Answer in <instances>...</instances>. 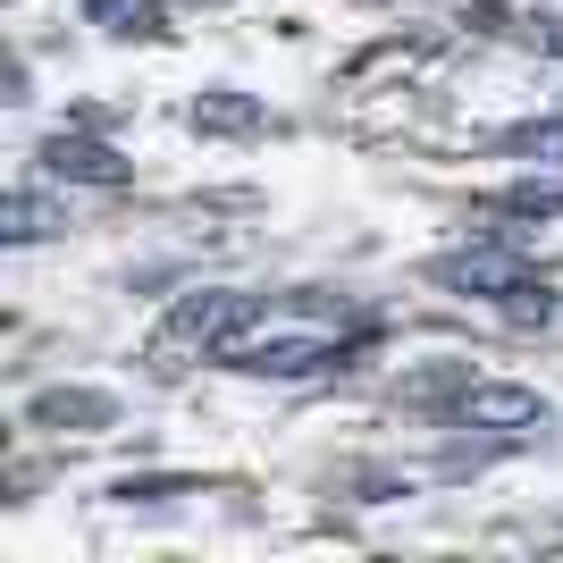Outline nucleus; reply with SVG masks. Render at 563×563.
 I'll list each match as a JSON object with an SVG mask.
<instances>
[{
    "instance_id": "ddd939ff",
    "label": "nucleus",
    "mask_w": 563,
    "mask_h": 563,
    "mask_svg": "<svg viewBox=\"0 0 563 563\" xmlns=\"http://www.w3.org/2000/svg\"><path fill=\"white\" fill-rule=\"evenodd\" d=\"M505 152H530V161H563V118H547V126H514V135H505Z\"/></svg>"
},
{
    "instance_id": "7ed1b4c3",
    "label": "nucleus",
    "mask_w": 563,
    "mask_h": 563,
    "mask_svg": "<svg viewBox=\"0 0 563 563\" xmlns=\"http://www.w3.org/2000/svg\"><path fill=\"white\" fill-rule=\"evenodd\" d=\"M555 421L539 387H514V378H479L463 404H454V429H488V438H539Z\"/></svg>"
},
{
    "instance_id": "1a4fd4ad",
    "label": "nucleus",
    "mask_w": 563,
    "mask_h": 563,
    "mask_svg": "<svg viewBox=\"0 0 563 563\" xmlns=\"http://www.w3.org/2000/svg\"><path fill=\"white\" fill-rule=\"evenodd\" d=\"M496 311H505L514 329H547V320H555V286H547L539 269H530L521 286H505V295H496Z\"/></svg>"
},
{
    "instance_id": "0eeeda50",
    "label": "nucleus",
    "mask_w": 563,
    "mask_h": 563,
    "mask_svg": "<svg viewBox=\"0 0 563 563\" xmlns=\"http://www.w3.org/2000/svg\"><path fill=\"white\" fill-rule=\"evenodd\" d=\"M269 126V110H261L253 93H194V135H219V143H244V135H261Z\"/></svg>"
},
{
    "instance_id": "f257e3e1",
    "label": "nucleus",
    "mask_w": 563,
    "mask_h": 563,
    "mask_svg": "<svg viewBox=\"0 0 563 563\" xmlns=\"http://www.w3.org/2000/svg\"><path fill=\"white\" fill-rule=\"evenodd\" d=\"M253 311H261V303L244 295V286H202V295H177V311H168L161 329H152L143 362H152L161 378H177V371L194 362V353H219V345H228V336L244 329Z\"/></svg>"
},
{
    "instance_id": "39448f33",
    "label": "nucleus",
    "mask_w": 563,
    "mask_h": 563,
    "mask_svg": "<svg viewBox=\"0 0 563 563\" xmlns=\"http://www.w3.org/2000/svg\"><path fill=\"white\" fill-rule=\"evenodd\" d=\"M43 168L59 177V186H126V177H135V168L118 161L110 143H93V135H68V126H59V135L43 143Z\"/></svg>"
},
{
    "instance_id": "20e7f679",
    "label": "nucleus",
    "mask_w": 563,
    "mask_h": 563,
    "mask_svg": "<svg viewBox=\"0 0 563 563\" xmlns=\"http://www.w3.org/2000/svg\"><path fill=\"white\" fill-rule=\"evenodd\" d=\"M429 278L454 286V295H479V303H496V295H505V286H521L530 269H521V253H505V244H471V253H446Z\"/></svg>"
},
{
    "instance_id": "2eb2a0df",
    "label": "nucleus",
    "mask_w": 563,
    "mask_h": 563,
    "mask_svg": "<svg viewBox=\"0 0 563 563\" xmlns=\"http://www.w3.org/2000/svg\"><path fill=\"white\" fill-rule=\"evenodd\" d=\"M539 43H547V51L563 59V18H539Z\"/></svg>"
},
{
    "instance_id": "9b49d317",
    "label": "nucleus",
    "mask_w": 563,
    "mask_h": 563,
    "mask_svg": "<svg viewBox=\"0 0 563 563\" xmlns=\"http://www.w3.org/2000/svg\"><path fill=\"white\" fill-rule=\"evenodd\" d=\"M496 211H505V219H555V211H563V186H547V177L505 186V194H496Z\"/></svg>"
},
{
    "instance_id": "423d86ee",
    "label": "nucleus",
    "mask_w": 563,
    "mask_h": 563,
    "mask_svg": "<svg viewBox=\"0 0 563 563\" xmlns=\"http://www.w3.org/2000/svg\"><path fill=\"white\" fill-rule=\"evenodd\" d=\"M25 421L34 429H110L118 396H101V387H43V396L25 404Z\"/></svg>"
},
{
    "instance_id": "f03ea898",
    "label": "nucleus",
    "mask_w": 563,
    "mask_h": 563,
    "mask_svg": "<svg viewBox=\"0 0 563 563\" xmlns=\"http://www.w3.org/2000/svg\"><path fill=\"white\" fill-rule=\"evenodd\" d=\"M228 371H253V378H320V371H345V345L320 329H278V320H244V329L219 345Z\"/></svg>"
},
{
    "instance_id": "4468645a",
    "label": "nucleus",
    "mask_w": 563,
    "mask_h": 563,
    "mask_svg": "<svg viewBox=\"0 0 563 563\" xmlns=\"http://www.w3.org/2000/svg\"><path fill=\"white\" fill-rule=\"evenodd\" d=\"M186 488V479H118V496H126V505H135V496H177Z\"/></svg>"
},
{
    "instance_id": "f8f14e48",
    "label": "nucleus",
    "mask_w": 563,
    "mask_h": 563,
    "mask_svg": "<svg viewBox=\"0 0 563 563\" xmlns=\"http://www.w3.org/2000/svg\"><path fill=\"white\" fill-rule=\"evenodd\" d=\"M101 25H110V34H143V43L168 34V18L152 9V0H101Z\"/></svg>"
},
{
    "instance_id": "9d476101",
    "label": "nucleus",
    "mask_w": 563,
    "mask_h": 563,
    "mask_svg": "<svg viewBox=\"0 0 563 563\" xmlns=\"http://www.w3.org/2000/svg\"><path fill=\"white\" fill-rule=\"evenodd\" d=\"M59 228V211H51L43 194H9V211H0V235L9 244H34V235H51Z\"/></svg>"
},
{
    "instance_id": "6e6552de",
    "label": "nucleus",
    "mask_w": 563,
    "mask_h": 563,
    "mask_svg": "<svg viewBox=\"0 0 563 563\" xmlns=\"http://www.w3.org/2000/svg\"><path fill=\"white\" fill-rule=\"evenodd\" d=\"M471 387H479L471 362H429V371L404 378V404H412V412H446V421H454V404H463Z\"/></svg>"
}]
</instances>
